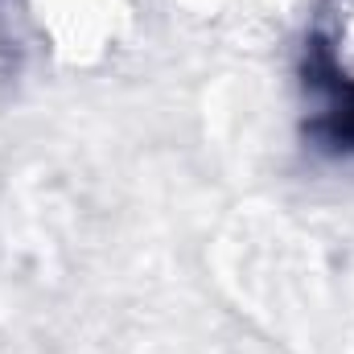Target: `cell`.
Wrapping results in <instances>:
<instances>
[{"label": "cell", "mask_w": 354, "mask_h": 354, "mask_svg": "<svg viewBox=\"0 0 354 354\" xmlns=\"http://www.w3.org/2000/svg\"><path fill=\"white\" fill-rule=\"evenodd\" d=\"M41 33L54 37V46L66 58H95L115 41L120 29V0H29Z\"/></svg>", "instance_id": "6da1fadb"}]
</instances>
